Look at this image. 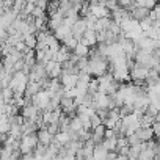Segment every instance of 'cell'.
I'll return each mask as SVG.
<instances>
[{
    "label": "cell",
    "mask_w": 160,
    "mask_h": 160,
    "mask_svg": "<svg viewBox=\"0 0 160 160\" xmlns=\"http://www.w3.org/2000/svg\"><path fill=\"white\" fill-rule=\"evenodd\" d=\"M149 69L151 68H144V66H140V64H135L130 71H129V77L133 78L135 82H140V80H144L149 74Z\"/></svg>",
    "instance_id": "1"
},
{
    "label": "cell",
    "mask_w": 160,
    "mask_h": 160,
    "mask_svg": "<svg viewBox=\"0 0 160 160\" xmlns=\"http://www.w3.org/2000/svg\"><path fill=\"white\" fill-rule=\"evenodd\" d=\"M85 30H87L85 19H83V18H78V19L72 24V27H71V35H72L77 41H80V39H82V35H83Z\"/></svg>",
    "instance_id": "2"
},
{
    "label": "cell",
    "mask_w": 160,
    "mask_h": 160,
    "mask_svg": "<svg viewBox=\"0 0 160 160\" xmlns=\"http://www.w3.org/2000/svg\"><path fill=\"white\" fill-rule=\"evenodd\" d=\"M21 110V115L24 116V118H30V119H35L42 110L39 108V107H36L35 104H28V105H24V107H21L19 108Z\"/></svg>",
    "instance_id": "3"
},
{
    "label": "cell",
    "mask_w": 160,
    "mask_h": 160,
    "mask_svg": "<svg viewBox=\"0 0 160 160\" xmlns=\"http://www.w3.org/2000/svg\"><path fill=\"white\" fill-rule=\"evenodd\" d=\"M129 14H130V18H132V19H135V21H141V19H144V18H148V16H149V10H148V8H144V7L133 5V7L129 10Z\"/></svg>",
    "instance_id": "4"
},
{
    "label": "cell",
    "mask_w": 160,
    "mask_h": 160,
    "mask_svg": "<svg viewBox=\"0 0 160 160\" xmlns=\"http://www.w3.org/2000/svg\"><path fill=\"white\" fill-rule=\"evenodd\" d=\"M133 133L138 137V140H140V141H148V140H151V138L154 137L151 126H140Z\"/></svg>",
    "instance_id": "5"
},
{
    "label": "cell",
    "mask_w": 160,
    "mask_h": 160,
    "mask_svg": "<svg viewBox=\"0 0 160 160\" xmlns=\"http://www.w3.org/2000/svg\"><path fill=\"white\" fill-rule=\"evenodd\" d=\"M78 42H83L85 46L91 47V46H96V32L91 30V28H87L82 35V39H80Z\"/></svg>",
    "instance_id": "6"
},
{
    "label": "cell",
    "mask_w": 160,
    "mask_h": 160,
    "mask_svg": "<svg viewBox=\"0 0 160 160\" xmlns=\"http://www.w3.org/2000/svg\"><path fill=\"white\" fill-rule=\"evenodd\" d=\"M53 36H55L60 42H63L68 36H71V28H69V27H66V25H60L58 28H55V30H53Z\"/></svg>",
    "instance_id": "7"
},
{
    "label": "cell",
    "mask_w": 160,
    "mask_h": 160,
    "mask_svg": "<svg viewBox=\"0 0 160 160\" xmlns=\"http://www.w3.org/2000/svg\"><path fill=\"white\" fill-rule=\"evenodd\" d=\"M36 137H38V143L46 144V146H47V144L52 141V138H53V135L49 133L47 129H38V130H36Z\"/></svg>",
    "instance_id": "8"
},
{
    "label": "cell",
    "mask_w": 160,
    "mask_h": 160,
    "mask_svg": "<svg viewBox=\"0 0 160 160\" xmlns=\"http://www.w3.org/2000/svg\"><path fill=\"white\" fill-rule=\"evenodd\" d=\"M110 22H112V18L110 16H107V18H98L96 19V22H94V32H101V30H107L108 28V25H110Z\"/></svg>",
    "instance_id": "9"
},
{
    "label": "cell",
    "mask_w": 160,
    "mask_h": 160,
    "mask_svg": "<svg viewBox=\"0 0 160 160\" xmlns=\"http://www.w3.org/2000/svg\"><path fill=\"white\" fill-rule=\"evenodd\" d=\"M105 155H107V149L102 146V143L94 144V148H93V158L102 160V158H105Z\"/></svg>",
    "instance_id": "10"
},
{
    "label": "cell",
    "mask_w": 160,
    "mask_h": 160,
    "mask_svg": "<svg viewBox=\"0 0 160 160\" xmlns=\"http://www.w3.org/2000/svg\"><path fill=\"white\" fill-rule=\"evenodd\" d=\"M88 50H90V47L85 46L83 42H77L75 47L72 49V52H74L75 55H78V57H88Z\"/></svg>",
    "instance_id": "11"
},
{
    "label": "cell",
    "mask_w": 160,
    "mask_h": 160,
    "mask_svg": "<svg viewBox=\"0 0 160 160\" xmlns=\"http://www.w3.org/2000/svg\"><path fill=\"white\" fill-rule=\"evenodd\" d=\"M22 41L25 42V46H27L28 49H35V47H36V36H35V33L22 35Z\"/></svg>",
    "instance_id": "12"
},
{
    "label": "cell",
    "mask_w": 160,
    "mask_h": 160,
    "mask_svg": "<svg viewBox=\"0 0 160 160\" xmlns=\"http://www.w3.org/2000/svg\"><path fill=\"white\" fill-rule=\"evenodd\" d=\"M101 143H102V146H104L107 151H115V149H116V137H107V138H104Z\"/></svg>",
    "instance_id": "13"
},
{
    "label": "cell",
    "mask_w": 160,
    "mask_h": 160,
    "mask_svg": "<svg viewBox=\"0 0 160 160\" xmlns=\"http://www.w3.org/2000/svg\"><path fill=\"white\" fill-rule=\"evenodd\" d=\"M69 127H71V130H74V132H78L80 129H83L82 127V121H80V118L75 115V116H72V118H69Z\"/></svg>",
    "instance_id": "14"
},
{
    "label": "cell",
    "mask_w": 160,
    "mask_h": 160,
    "mask_svg": "<svg viewBox=\"0 0 160 160\" xmlns=\"http://www.w3.org/2000/svg\"><path fill=\"white\" fill-rule=\"evenodd\" d=\"M61 72H63V69H61V64L57 61V63H55V66L52 68V71L47 74V77H50V78H58V77L61 75Z\"/></svg>",
    "instance_id": "15"
},
{
    "label": "cell",
    "mask_w": 160,
    "mask_h": 160,
    "mask_svg": "<svg viewBox=\"0 0 160 160\" xmlns=\"http://www.w3.org/2000/svg\"><path fill=\"white\" fill-rule=\"evenodd\" d=\"M133 2H135V5L144 7V8H148V10H151L152 7L157 5V0H133Z\"/></svg>",
    "instance_id": "16"
},
{
    "label": "cell",
    "mask_w": 160,
    "mask_h": 160,
    "mask_svg": "<svg viewBox=\"0 0 160 160\" xmlns=\"http://www.w3.org/2000/svg\"><path fill=\"white\" fill-rule=\"evenodd\" d=\"M104 42L105 44H113V42H118V35L112 33L110 30H105V36H104Z\"/></svg>",
    "instance_id": "17"
},
{
    "label": "cell",
    "mask_w": 160,
    "mask_h": 160,
    "mask_svg": "<svg viewBox=\"0 0 160 160\" xmlns=\"http://www.w3.org/2000/svg\"><path fill=\"white\" fill-rule=\"evenodd\" d=\"M77 42H78V41H77V39H75V38L71 35V36H68V38L63 41V46H66V47H68V49L72 52V49L75 47V44H77Z\"/></svg>",
    "instance_id": "18"
},
{
    "label": "cell",
    "mask_w": 160,
    "mask_h": 160,
    "mask_svg": "<svg viewBox=\"0 0 160 160\" xmlns=\"http://www.w3.org/2000/svg\"><path fill=\"white\" fill-rule=\"evenodd\" d=\"M87 66H88V57H78V60H77V68H78V71L87 69Z\"/></svg>",
    "instance_id": "19"
},
{
    "label": "cell",
    "mask_w": 160,
    "mask_h": 160,
    "mask_svg": "<svg viewBox=\"0 0 160 160\" xmlns=\"http://www.w3.org/2000/svg\"><path fill=\"white\" fill-rule=\"evenodd\" d=\"M30 14H32L33 18H39V16H46V11H44V10H42L41 7H38V5H35Z\"/></svg>",
    "instance_id": "20"
}]
</instances>
